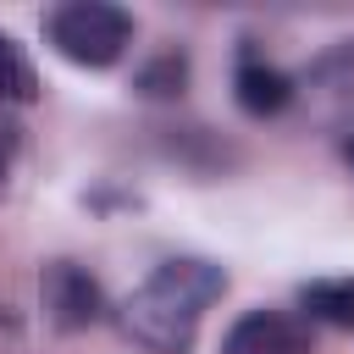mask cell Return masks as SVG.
I'll return each mask as SVG.
<instances>
[{
	"mask_svg": "<svg viewBox=\"0 0 354 354\" xmlns=\"http://www.w3.org/2000/svg\"><path fill=\"white\" fill-rule=\"evenodd\" d=\"M227 293V271L205 254H171L160 260L127 299H122V332L155 354H188L199 337L205 310Z\"/></svg>",
	"mask_w": 354,
	"mask_h": 354,
	"instance_id": "cell-1",
	"label": "cell"
},
{
	"mask_svg": "<svg viewBox=\"0 0 354 354\" xmlns=\"http://www.w3.org/2000/svg\"><path fill=\"white\" fill-rule=\"evenodd\" d=\"M44 39L55 44L61 61L105 72L133 44V11H122L111 0H66V6H55L44 17Z\"/></svg>",
	"mask_w": 354,
	"mask_h": 354,
	"instance_id": "cell-2",
	"label": "cell"
},
{
	"mask_svg": "<svg viewBox=\"0 0 354 354\" xmlns=\"http://www.w3.org/2000/svg\"><path fill=\"white\" fill-rule=\"evenodd\" d=\"M293 105L326 127H354V39H337L304 66V77H293Z\"/></svg>",
	"mask_w": 354,
	"mask_h": 354,
	"instance_id": "cell-3",
	"label": "cell"
},
{
	"mask_svg": "<svg viewBox=\"0 0 354 354\" xmlns=\"http://www.w3.org/2000/svg\"><path fill=\"white\" fill-rule=\"evenodd\" d=\"M39 304H44V321L55 332H66V337L105 321V288L77 260H50L39 271Z\"/></svg>",
	"mask_w": 354,
	"mask_h": 354,
	"instance_id": "cell-4",
	"label": "cell"
},
{
	"mask_svg": "<svg viewBox=\"0 0 354 354\" xmlns=\"http://www.w3.org/2000/svg\"><path fill=\"white\" fill-rule=\"evenodd\" d=\"M315 332L293 310H243L221 332V354H310Z\"/></svg>",
	"mask_w": 354,
	"mask_h": 354,
	"instance_id": "cell-5",
	"label": "cell"
},
{
	"mask_svg": "<svg viewBox=\"0 0 354 354\" xmlns=\"http://www.w3.org/2000/svg\"><path fill=\"white\" fill-rule=\"evenodd\" d=\"M232 100H238L243 116H260V122L266 116H282L293 105V77L282 66L260 61V55H243L238 72H232Z\"/></svg>",
	"mask_w": 354,
	"mask_h": 354,
	"instance_id": "cell-6",
	"label": "cell"
},
{
	"mask_svg": "<svg viewBox=\"0 0 354 354\" xmlns=\"http://www.w3.org/2000/svg\"><path fill=\"white\" fill-rule=\"evenodd\" d=\"M299 315L315 326H337V332H354V277H315L299 288Z\"/></svg>",
	"mask_w": 354,
	"mask_h": 354,
	"instance_id": "cell-7",
	"label": "cell"
},
{
	"mask_svg": "<svg viewBox=\"0 0 354 354\" xmlns=\"http://www.w3.org/2000/svg\"><path fill=\"white\" fill-rule=\"evenodd\" d=\"M39 66H33V55L11 39V33H0V111H11V105H33L39 100Z\"/></svg>",
	"mask_w": 354,
	"mask_h": 354,
	"instance_id": "cell-8",
	"label": "cell"
},
{
	"mask_svg": "<svg viewBox=\"0 0 354 354\" xmlns=\"http://www.w3.org/2000/svg\"><path fill=\"white\" fill-rule=\"evenodd\" d=\"M183 88H188V55L183 50H166L133 72V94H144V100H183Z\"/></svg>",
	"mask_w": 354,
	"mask_h": 354,
	"instance_id": "cell-9",
	"label": "cell"
},
{
	"mask_svg": "<svg viewBox=\"0 0 354 354\" xmlns=\"http://www.w3.org/2000/svg\"><path fill=\"white\" fill-rule=\"evenodd\" d=\"M17 155H22V127L0 111V194H6V183H11V166H17Z\"/></svg>",
	"mask_w": 354,
	"mask_h": 354,
	"instance_id": "cell-10",
	"label": "cell"
},
{
	"mask_svg": "<svg viewBox=\"0 0 354 354\" xmlns=\"http://www.w3.org/2000/svg\"><path fill=\"white\" fill-rule=\"evenodd\" d=\"M343 160H348V166H354V127H348V133H343Z\"/></svg>",
	"mask_w": 354,
	"mask_h": 354,
	"instance_id": "cell-11",
	"label": "cell"
}]
</instances>
